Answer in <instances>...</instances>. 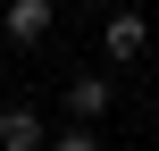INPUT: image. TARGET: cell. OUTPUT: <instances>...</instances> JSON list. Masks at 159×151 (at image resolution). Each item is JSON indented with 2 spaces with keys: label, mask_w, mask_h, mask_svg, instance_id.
<instances>
[{
  "label": "cell",
  "mask_w": 159,
  "mask_h": 151,
  "mask_svg": "<svg viewBox=\"0 0 159 151\" xmlns=\"http://www.w3.org/2000/svg\"><path fill=\"white\" fill-rule=\"evenodd\" d=\"M143 50H151V17H143V8H109V25H101V59L134 67Z\"/></svg>",
  "instance_id": "6da1fadb"
},
{
  "label": "cell",
  "mask_w": 159,
  "mask_h": 151,
  "mask_svg": "<svg viewBox=\"0 0 159 151\" xmlns=\"http://www.w3.org/2000/svg\"><path fill=\"white\" fill-rule=\"evenodd\" d=\"M50 25H59V0H8V8H0V34H8L17 50L50 42Z\"/></svg>",
  "instance_id": "7a4b0ae2"
},
{
  "label": "cell",
  "mask_w": 159,
  "mask_h": 151,
  "mask_svg": "<svg viewBox=\"0 0 159 151\" xmlns=\"http://www.w3.org/2000/svg\"><path fill=\"white\" fill-rule=\"evenodd\" d=\"M42 151H101V126L67 118V126H50V143H42Z\"/></svg>",
  "instance_id": "5b68a950"
},
{
  "label": "cell",
  "mask_w": 159,
  "mask_h": 151,
  "mask_svg": "<svg viewBox=\"0 0 159 151\" xmlns=\"http://www.w3.org/2000/svg\"><path fill=\"white\" fill-rule=\"evenodd\" d=\"M50 143V118H34L25 101H8L0 109V151H42Z\"/></svg>",
  "instance_id": "277c9868"
},
{
  "label": "cell",
  "mask_w": 159,
  "mask_h": 151,
  "mask_svg": "<svg viewBox=\"0 0 159 151\" xmlns=\"http://www.w3.org/2000/svg\"><path fill=\"white\" fill-rule=\"evenodd\" d=\"M109 109H117V84H109V76H92V67H84V76H67V118L101 126Z\"/></svg>",
  "instance_id": "3957f363"
},
{
  "label": "cell",
  "mask_w": 159,
  "mask_h": 151,
  "mask_svg": "<svg viewBox=\"0 0 159 151\" xmlns=\"http://www.w3.org/2000/svg\"><path fill=\"white\" fill-rule=\"evenodd\" d=\"M92 8H117V0H92Z\"/></svg>",
  "instance_id": "8992f818"
}]
</instances>
